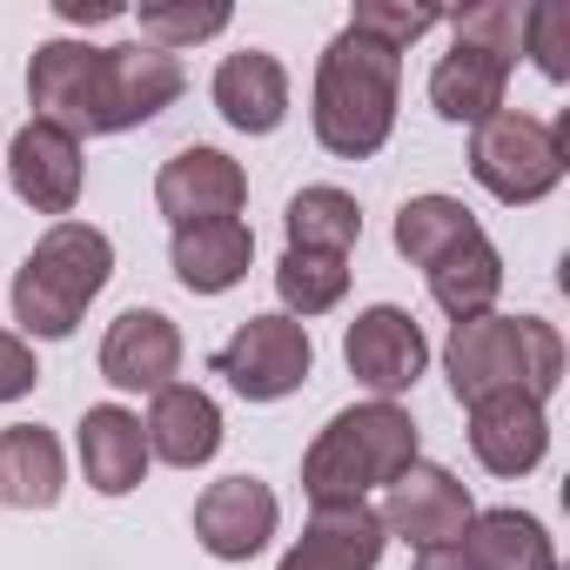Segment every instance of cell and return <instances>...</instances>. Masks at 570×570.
I'll use <instances>...</instances> for the list:
<instances>
[{
    "label": "cell",
    "instance_id": "cell-14",
    "mask_svg": "<svg viewBox=\"0 0 570 570\" xmlns=\"http://www.w3.org/2000/svg\"><path fill=\"white\" fill-rule=\"evenodd\" d=\"M383 543H390V530L370 503H316L309 530L289 543V557L275 570H376Z\"/></svg>",
    "mask_w": 570,
    "mask_h": 570
},
{
    "label": "cell",
    "instance_id": "cell-5",
    "mask_svg": "<svg viewBox=\"0 0 570 570\" xmlns=\"http://www.w3.org/2000/svg\"><path fill=\"white\" fill-rule=\"evenodd\" d=\"M563 161H570V115L537 121V115L503 108V115L476 121V135H470V175L510 208L543 202L563 181Z\"/></svg>",
    "mask_w": 570,
    "mask_h": 570
},
{
    "label": "cell",
    "instance_id": "cell-8",
    "mask_svg": "<svg viewBox=\"0 0 570 570\" xmlns=\"http://www.w3.org/2000/svg\"><path fill=\"white\" fill-rule=\"evenodd\" d=\"M343 363H350V376H356L363 390H376L383 403H396L403 390H416V376H423V363H430V343H423V330H416L410 309L376 303V309H363V316L350 323Z\"/></svg>",
    "mask_w": 570,
    "mask_h": 570
},
{
    "label": "cell",
    "instance_id": "cell-11",
    "mask_svg": "<svg viewBox=\"0 0 570 570\" xmlns=\"http://www.w3.org/2000/svg\"><path fill=\"white\" fill-rule=\"evenodd\" d=\"M282 523V503L262 476H222L195 497V543L222 563H248Z\"/></svg>",
    "mask_w": 570,
    "mask_h": 570
},
{
    "label": "cell",
    "instance_id": "cell-25",
    "mask_svg": "<svg viewBox=\"0 0 570 570\" xmlns=\"http://www.w3.org/2000/svg\"><path fill=\"white\" fill-rule=\"evenodd\" d=\"M476 235V215L456 202V195H410L403 208H396V255L403 262H416V268H430V262H443L456 242H470Z\"/></svg>",
    "mask_w": 570,
    "mask_h": 570
},
{
    "label": "cell",
    "instance_id": "cell-24",
    "mask_svg": "<svg viewBox=\"0 0 570 570\" xmlns=\"http://www.w3.org/2000/svg\"><path fill=\"white\" fill-rule=\"evenodd\" d=\"M423 275H430L436 309H443L450 323H470V316H490V303H497V289H503V255H497L490 235L476 228V235L456 242L443 262H430Z\"/></svg>",
    "mask_w": 570,
    "mask_h": 570
},
{
    "label": "cell",
    "instance_id": "cell-1",
    "mask_svg": "<svg viewBox=\"0 0 570 570\" xmlns=\"http://www.w3.org/2000/svg\"><path fill=\"white\" fill-rule=\"evenodd\" d=\"M443 370H450V390L456 403H483V396H557L563 383V336L557 323L543 316H470L450 330L443 343Z\"/></svg>",
    "mask_w": 570,
    "mask_h": 570
},
{
    "label": "cell",
    "instance_id": "cell-18",
    "mask_svg": "<svg viewBox=\"0 0 570 570\" xmlns=\"http://www.w3.org/2000/svg\"><path fill=\"white\" fill-rule=\"evenodd\" d=\"M141 436H148V456H161V463H175V470H202V463L222 450V410H215L208 390L168 383V390H155Z\"/></svg>",
    "mask_w": 570,
    "mask_h": 570
},
{
    "label": "cell",
    "instance_id": "cell-7",
    "mask_svg": "<svg viewBox=\"0 0 570 570\" xmlns=\"http://www.w3.org/2000/svg\"><path fill=\"white\" fill-rule=\"evenodd\" d=\"M28 101L41 108L35 121H55L75 141L81 135H115V121H108V48L41 41L35 61H28Z\"/></svg>",
    "mask_w": 570,
    "mask_h": 570
},
{
    "label": "cell",
    "instance_id": "cell-15",
    "mask_svg": "<svg viewBox=\"0 0 570 570\" xmlns=\"http://www.w3.org/2000/svg\"><path fill=\"white\" fill-rule=\"evenodd\" d=\"M181 370V330L161 309H121L101 336V376L115 390H168Z\"/></svg>",
    "mask_w": 570,
    "mask_h": 570
},
{
    "label": "cell",
    "instance_id": "cell-4",
    "mask_svg": "<svg viewBox=\"0 0 570 570\" xmlns=\"http://www.w3.org/2000/svg\"><path fill=\"white\" fill-rule=\"evenodd\" d=\"M108 275H115V242L95 222H55L14 268V323L41 343L75 336L88 303L108 289Z\"/></svg>",
    "mask_w": 570,
    "mask_h": 570
},
{
    "label": "cell",
    "instance_id": "cell-2",
    "mask_svg": "<svg viewBox=\"0 0 570 570\" xmlns=\"http://www.w3.org/2000/svg\"><path fill=\"white\" fill-rule=\"evenodd\" d=\"M396 88H403V55L343 28L316 61V108H309L316 141L343 161H370L396 128Z\"/></svg>",
    "mask_w": 570,
    "mask_h": 570
},
{
    "label": "cell",
    "instance_id": "cell-21",
    "mask_svg": "<svg viewBox=\"0 0 570 570\" xmlns=\"http://www.w3.org/2000/svg\"><path fill=\"white\" fill-rule=\"evenodd\" d=\"M81 470L101 497H128L141 476H148V436H141V416L121 410V403H95L81 416Z\"/></svg>",
    "mask_w": 570,
    "mask_h": 570
},
{
    "label": "cell",
    "instance_id": "cell-3",
    "mask_svg": "<svg viewBox=\"0 0 570 570\" xmlns=\"http://www.w3.org/2000/svg\"><path fill=\"white\" fill-rule=\"evenodd\" d=\"M416 463V423L403 403H356L330 416V430L303 456V497L309 503H363L370 490H390Z\"/></svg>",
    "mask_w": 570,
    "mask_h": 570
},
{
    "label": "cell",
    "instance_id": "cell-9",
    "mask_svg": "<svg viewBox=\"0 0 570 570\" xmlns=\"http://www.w3.org/2000/svg\"><path fill=\"white\" fill-rule=\"evenodd\" d=\"M416 570H557L550 530L523 510H476L463 537L416 557Z\"/></svg>",
    "mask_w": 570,
    "mask_h": 570
},
{
    "label": "cell",
    "instance_id": "cell-27",
    "mask_svg": "<svg viewBox=\"0 0 570 570\" xmlns=\"http://www.w3.org/2000/svg\"><path fill=\"white\" fill-rule=\"evenodd\" d=\"M275 296L289 303V316H323L350 296V255H316V248H289L275 262Z\"/></svg>",
    "mask_w": 570,
    "mask_h": 570
},
{
    "label": "cell",
    "instance_id": "cell-20",
    "mask_svg": "<svg viewBox=\"0 0 570 570\" xmlns=\"http://www.w3.org/2000/svg\"><path fill=\"white\" fill-rule=\"evenodd\" d=\"M215 108L235 135H275L282 115H289V75H282L275 55L242 48L215 68Z\"/></svg>",
    "mask_w": 570,
    "mask_h": 570
},
{
    "label": "cell",
    "instance_id": "cell-10",
    "mask_svg": "<svg viewBox=\"0 0 570 570\" xmlns=\"http://www.w3.org/2000/svg\"><path fill=\"white\" fill-rule=\"evenodd\" d=\"M470 517H476L470 483H456L443 463H423V456L390 483V503H383V530L403 537V543H416V550H436V543L463 537Z\"/></svg>",
    "mask_w": 570,
    "mask_h": 570
},
{
    "label": "cell",
    "instance_id": "cell-28",
    "mask_svg": "<svg viewBox=\"0 0 570 570\" xmlns=\"http://www.w3.org/2000/svg\"><path fill=\"white\" fill-rule=\"evenodd\" d=\"M450 28H456L463 48L497 55V61H510V68H517V55H523V8H510V0H476V8L450 14Z\"/></svg>",
    "mask_w": 570,
    "mask_h": 570
},
{
    "label": "cell",
    "instance_id": "cell-29",
    "mask_svg": "<svg viewBox=\"0 0 570 570\" xmlns=\"http://www.w3.org/2000/svg\"><path fill=\"white\" fill-rule=\"evenodd\" d=\"M228 28V8L222 0H181V8H141V41L148 48H161V55H175V48H195V41H208V35H222Z\"/></svg>",
    "mask_w": 570,
    "mask_h": 570
},
{
    "label": "cell",
    "instance_id": "cell-33",
    "mask_svg": "<svg viewBox=\"0 0 570 570\" xmlns=\"http://www.w3.org/2000/svg\"><path fill=\"white\" fill-rule=\"evenodd\" d=\"M55 14L75 28H101V21H121V0H55Z\"/></svg>",
    "mask_w": 570,
    "mask_h": 570
},
{
    "label": "cell",
    "instance_id": "cell-26",
    "mask_svg": "<svg viewBox=\"0 0 570 570\" xmlns=\"http://www.w3.org/2000/svg\"><path fill=\"white\" fill-rule=\"evenodd\" d=\"M282 222H289V248H316V255H350L363 242V208L343 188H303Z\"/></svg>",
    "mask_w": 570,
    "mask_h": 570
},
{
    "label": "cell",
    "instance_id": "cell-13",
    "mask_svg": "<svg viewBox=\"0 0 570 570\" xmlns=\"http://www.w3.org/2000/svg\"><path fill=\"white\" fill-rule=\"evenodd\" d=\"M8 175H14V195L35 208V215H61L81 202V141L55 121H28L8 148Z\"/></svg>",
    "mask_w": 570,
    "mask_h": 570
},
{
    "label": "cell",
    "instance_id": "cell-19",
    "mask_svg": "<svg viewBox=\"0 0 570 570\" xmlns=\"http://www.w3.org/2000/svg\"><path fill=\"white\" fill-rule=\"evenodd\" d=\"M248 255H255V235L248 222H188L175 228L168 242V262H175V282L188 296H228L235 282L248 275Z\"/></svg>",
    "mask_w": 570,
    "mask_h": 570
},
{
    "label": "cell",
    "instance_id": "cell-30",
    "mask_svg": "<svg viewBox=\"0 0 570 570\" xmlns=\"http://www.w3.org/2000/svg\"><path fill=\"white\" fill-rule=\"evenodd\" d=\"M523 55L537 61L543 81H570V8H563V0H537V8H523Z\"/></svg>",
    "mask_w": 570,
    "mask_h": 570
},
{
    "label": "cell",
    "instance_id": "cell-17",
    "mask_svg": "<svg viewBox=\"0 0 570 570\" xmlns=\"http://www.w3.org/2000/svg\"><path fill=\"white\" fill-rule=\"evenodd\" d=\"M181 88H188V75H181L175 55H161V48H148V41L108 48V121H115V135L155 121L161 108H175Z\"/></svg>",
    "mask_w": 570,
    "mask_h": 570
},
{
    "label": "cell",
    "instance_id": "cell-23",
    "mask_svg": "<svg viewBox=\"0 0 570 570\" xmlns=\"http://www.w3.org/2000/svg\"><path fill=\"white\" fill-rule=\"evenodd\" d=\"M503 88H510V61H497V55H476V48H450L436 68H430V108L443 115V121H490V115H503Z\"/></svg>",
    "mask_w": 570,
    "mask_h": 570
},
{
    "label": "cell",
    "instance_id": "cell-16",
    "mask_svg": "<svg viewBox=\"0 0 570 570\" xmlns=\"http://www.w3.org/2000/svg\"><path fill=\"white\" fill-rule=\"evenodd\" d=\"M470 450L490 476H530L550 450V423L543 403L530 396H483L470 403Z\"/></svg>",
    "mask_w": 570,
    "mask_h": 570
},
{
    "label": "cell",
    "instance_id": "cell-6",
    "mask_svg": "<svg viewBox=\"0 0 570 570\" xmlns=\"http://www.w3.org/2000/svg\"><path fill=\"white\" fill-rule=\"evenodd\" d=\"M316 370V343L296 316H248L222 350H215V376H228L235 396L248 403H282L296 396Z\"/></svg>",
    "mask_w": 570,
    "mask_h": 570
},
{
    "label": "cell",
    "instance_id": "cell-32",
    "mask_svg": "<svg viewBox=\"0 0 570 570\" xmlns=\"http://www.w3.org/2000/svg\"><path fill=\"white\" fill-rule=\"evenodd\" d=\"M35 383H41V363H35V350H28L21 336H8V330H0V403L28 396Z\"/></svg>",
    "mask_w": 570,
    "mask_h": 570
},
{
    "label": "cell",
    "instance_id": "cell-22",
    "mask_svg": "<svg viewBox=\"0 0 570 570\" xmlns=\"http://www.w3.org/2000/svg\"><path fill=\"white\" fill-rule=\"evenodd\" d=\"M68 483L61 443L41 423H8L0 430V503L8 510H55Z\"/></svg>",
    "mask_w": 570,
    "mask_h": 570
},
{
    "label": "cell",
    "instance_id": "cell-12",
    "mask_svg": "<svg viewBox=\"0 0 570 570\" xmlns=\"http://www.w3.org/2000/svg\"><path fill=\"white\" fill-rule=\"evenodd\" d=\"M242 202H248V175L222 148H181L155 175V208L175 228H188V222H228Z\"/></svg>",
    "mask_w": 570,
    "mask_h": 570
},
{
    "label": "cell",
    "instance_id": "cell-31",
    "mask_svg": "<svg viewBox=\"0 0 570 570\" xmlns=\"http://www.w3.org/2000/svg\"><path fill=\"white\" fill-rule=\"evenodd\" d=\"M430 28H443L436 8H390V0H363V8L350 14V35H363V41H376V48H390V55H403V48L423 41Z\"/></svg>",
    "mask_w": 570,
    "mask_h": 570
}]
</instances>
